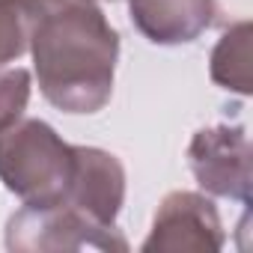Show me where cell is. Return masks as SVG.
Returning <instances> with one entry per match:
<instances>
[{"mask_svg": "<svg viewBox=\"0 0 253 253\" xmlns=\"http://www.w3.org/2000/svg\"><path fill=\"white\" fill-rule=\"evenodd\" d=\"M27 48L54 107L95 113L110 101L119 36L95 0H30Z\"/></svg>", "mask_w": 253, "mask_h": 253, "instance_id": "cell-1", "label": "cell"}, {"mask_svg": "<svg viewBox=\"0 0 253 253\" xmlns=\"http://www.w3.org/2000/svg\"><path fill=\"white\" fill-rule=\"evenodd\" d=\"M75 176V146L42 119H18L0 131V182L24 206L63 203Z\"/></svg>", "mask_w": 253, "mask_h": 253, "instance_id": "cell-2", "label": "cell"}, {"mask_svg": "<svg viewBox=\"0 0 253 253\" xmlns=\"http://www.w3.org/2000/svg\"><path fill=\"white\" fill-rule=\"evenodd\" d=\"M9 250H128L116 226L95 223L69 203L54 206H24L6 223Z\"/></svg>", "mask_w": 253, "mask_h": 253, "instance_id": "cell-3", "label": "cell"}, {"mask_svg": "<svg viewBox=\"0 0 253 253\" xmlns=\"http://www.w3.org/2000/svg\"><path fill=\"white\" fill-rule=\"evenodd\" d=\"M188 164L200 182L214 197L250 200V149L241 128H203L188 146Z\"/></svg>", "mask_w": 253, "mask_h": 253, "instance_id": "cell-4", "label": "cell"}, {"mask_svg": "<svg viewBox=\"0 0 253 253\" xmlns=\"http://www.w3.org/2000/svg\"><path fill=\"white\" fill-rule=\"evenodd\" d=\"M223 229L214 206L191 191H173L155 211V223L149 238L143 241L146 253L155 250H220Z\"/></svg>", "mask_w": 253, "mask_h": 253, "instance_id": "cell-5", "label": "cell"}, {"mask_svg": "<svg viewBox=\"0 0 253 253\" xmlns=\"http://www.w3.org/2000/svg\"><path fill=\"white\" fill-rule=\"evenodd\" d=\"M125 200V170L116 155L92 146H75V176L63 203L104 226H116Z\"/></svg>", "mask_w": 253, "mask_h": 253, "instance_id": "cell-6", "label": "cell"}, {"mask_svg": "<svg viewBox=\"0 0 253 253\" xmlns=\"http://www.w3.org/2000/svg\"><path fill=\"white\" fill-rule=\"evenodd\" d=\"M134 27L155 45L194 42L214 21V0H128Z\"/></svg>", "mask_w": 253, "mask_h": 253, "instance_id": "cell-7", "label": "cell"}, {"mask_svg": "<svg viewBox=\"0 0 253 253\" xmlns=\"http://www.w3.org/2000/svg\"><path fill=\"white\" fill-rule=\"evenodd\" d=\"M211 78L223 89L250 92V24L241 21L229 27L214 54H211Z\"/></svg>", "mask_w": 253, "mask_h": 253, "instance_id": "cell-8", "label": "cell"}, {"mask_svg": "<svg viewBox=\"0 0 253 253\" xmlns=\"http://www.w3.org/2000/svg\"><path fill=\"white\" fill-rule=\"evenodd\" d=\"M30 36V0H0V66L18 60Z\"/></svg>", "mask_w": 253, "mask_h": 253, "instance_id": "cell-9", "label": "cell"}, {"mask_svg": "<svg viewBox=\"0 0 253 253\" xmlns=\"http://www.w3.org/2000/svg\"><path fill=\"white\" fill-rule=\"evenodd\" d=\"M30 101V72L9 69L0 72V131L18 122Z\"/></svg>", "mask_w": 253, "mask_h": 253, "instance_id": "cell-10", "label": "cell"}]
</instances>
